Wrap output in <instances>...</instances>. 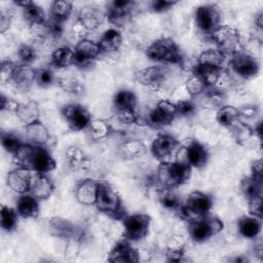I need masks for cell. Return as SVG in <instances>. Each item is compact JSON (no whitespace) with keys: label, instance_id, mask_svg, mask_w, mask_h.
<instances>
[{"label":"cell","instance_id":"6da1fadb","mask_svg":"<svg viewBox=\"0 0 263 263\" xmlns=\"http://www.w3.org/2000/svg\"><path fill=\"white\" fill-rule=\"evenodd\" d=\"M12 156L18 166L26 167L37 173L47 174L53 171L57 166V162L49 151L40 145L25 143Z\"/></svg>","mask_w":263,"mask_h":263},{"label":"cell","instance_id":"7a4b0ae2","mask_svg":"<svg viewBox=\"0 0 263 263\" xmlns=\"http://www.w3.org/2000/svg\"><path fill=\"white\" fill-rule=\"evenodd\" d=\"M191 172L192 166L187 161H161L156 171V182L160 189H175L189 181Z\"/></svg>","mask_w":263,"mask_h":263},{"label":"cell","instance_id":"3957f363","mask_svg":"<svg viewBox=\"0 0 263 263\" xmlns=\"http://www.w3.org/2000/svg\"><path fill=\"white\" fill-rule=\"evenodd\" d=\"M95 206L99 212L115 220H122L126 215L120 195L108 182H98Z\"/></svg>","mask_w":263,"mask_h":263},{"label":"cell","instance_id":"277c9868","mask_svg":"<svg viewBox=\"0 0 263 263\" xmlns=\"http://www.w3.org/2000/svg\"><path fill=\"white\" fill-rule=\"evenodd\" d=\"M146 57L154 62L182 65L183 55L178 44L170 37H162L153 41L146 49Z\"/></svg>","mask_w":263,"mask_h":263},{"label":"cell","instance_id":"5b68a950","mask_svg":"<svg viewBox=\"0 0 263 263\" xmlns=\"http://www.w3.org/2000/svg\"><path fill=\"white\" fill-rule=\"evenodd\" d=\"M224 228L222 220L206 214L203 216L191 218L188 224V233L195 242H202L220 233Z\"/></svg>","mask_w":263,"mask_h":263},{"label":"cell","instance_id":"8992f818","mask_svg":"<svg viewBox=\"0 0 263 263\" xmlns=\"http://www.w3.org/2000/svg\"><path fill=\"white\" fill-rule=\"evenodd\" d=\"M211 36L217 45V49H219L226 57H231L234 53L242 50L241 36L239 31L234 27L220 25Z\"/></svg>","mask_w":263,"mask_h":263},{"label":"cell","instance_id":"52a82bcc","mask_svg":"<svg viewBox=\"0 0 263 263\" xmlns=\"http://www.w3.org/2000/svg\"><path fill=\"white\" fill-rule=\"evenodd\" d=\"M121 221L123 225L122 236L129 241L142 240L149 233L151 217L147 214L125 215Z\"/></svg>","mask_w":263,"mask_h":263},{"label":"cell","instance_id":"ba28073f","mask_svg":"<svg viewBox=\"0 0 263 263\" xmlns=\"http://www.w3.org/2000/svg\"><path fill=\"white\" fill-rule=\"evenodd\" d=\"M213 206V198L209 194L201 191L191 192L185 202L179 210V214L182 218H195L203 216L210 213Z\"/></svg>","mask_w":263,"mask_h":263},{"label":"cell","instance_id":"9c48e42d","mask_svg":"<svg viewBox=\"0 0 263 263\" xmlns=\"http://www.w3.org/2000/svg\"><path fill=\"white\" fill-rule=\"evenodd\" d=\"M230 69L242 79H252L259 74L260 64L255 55L243 49L231 55Z\"/></svg>","mask_w":263,"mask_h":263},{"label":"cell","instance_id":"30bf717a","mask_svg":"<svg viewBox=\"0 0 263 263\" xmlns=\"http://www.w3.org/2000/svg\"><path fill=\"white\" fill-rule=\"evenodd\" d=\"M138 83L152 89L163 88L170 79V71L163 66H151L141 69L135 73Z\"/></svg>","mask_w":263,"mask_h":263},{"label":"cell","instance_id":"8fae6325","mask_svg":"<svg viewBox=\"0 0 263 263\" xmlns=\"http://www.w3.org/2000/svg\"><path fill=\"white\" fill-rule=\"evenodd\" d=\"M176 116V104L167 100H161L149 112L146 122L152 128H161L170 125Z\"/></svg>","mask_w":263,"mask_h":263},{"label":"cell","instance_id":"7c38bea8","mask_svg":"<svg viewBox=\"0 0 263 263\" xmlns=\"http://www.w3.org/2000/svg\"><path fill=\"white\" fill-rule=\"evenodd\" d=\"M194 17L198 30L205 35H212L220 26V11L214 4H204L198 6L195 10Z\"/></svg>","mask_w":263,"mask_h":263},{"label":"cell","instance_id":"4fadbf2b","mask_svg":"<svg viewBox=\"0 0 263 263\" xmlns=\"http://www.w3.org/2000/svg\"><path fill=\"white\" fill-rule=\"evenodd\" d=\"M180 141L170 134H158L150 147L152 155L161 161H170L171 157L174 156L180 149Z\"/></svg>","mask_w":263,"mask_h":263},{"label":"cell","instance_id":"5bb4252c","mask_svg":"<svg viewBox=\"0 0 263 263\" xmlns=\"http://www.w3.org/2000/svg\"><path fill=\"white\" fill-rule=\"evenodd\" d=\"M135 6V1L113 0L107 4L106 17L110 24L116 27L124 26L132 18Z\"/></svg>","mask_w":263,"mask_h":263},{"label":"cell","instance_id":"9a60e30c","mask_svg":"<svg viewBox=\"0 0 263 263\" xmlns=\"http://www.w3.org/2000/svg\"><path fill=\"white\" fill-rule=\"evenodd\" d=\"M62 115L68 126L74 132L87 129L92 121L88 110L79 104L65 105L62 108Z\"/></svg>","mask_w":263,"mask_h":263},{"label":"cell","instance_id":"2e32d148","mask_svg":"<svg viewBox=\"0 0 263 263\" xmlns=\"http://www.w3.org/2000/svg\"><path fill=\"white\" fill-rule=\"evenodd\" d=\"M73 65L78 68L90 66L100 55L101 50L97 42L83 38L73 48Z\"/></svg>","mask_w":263,"mask_h":263},{"label":"cell","instance_id":"e0dca14e","mask_svg":"<svg viewBox=\"0 0 263 263\" xmlns=\"http://www.w3.org/2000/svg\"><path fill=\"white\" fill-rule=\"evenodd\" d=\"M36 173L37 172L29 168L18 166L8 173L7 185L11 190L18 194L30 193Z\"/></svg>","mask_w":263,"mask_h":263},{"label":"cell","instance_id":"ac0fdd59","mask_svg":"<svg viewBox=\"0 0 263 263\" xmlns=\"http://www.w3.org/2000/svg\"><path fill=\"white\" fill-rule=\"evenodd\" d=\"M106 17V12L97 4H87L80 8L77 24L85 31L97 29Z\"/></svg>","mask_w":263,"mask_h":263},{"label":"cell","instance_id":"d6986e66","mask_svg":"<svg viewBox=\"0 0 263 263\" xmlns=\"http://www.w3.org/2000/svg\"><path fill=\"white\" fill-rule=\"evenodd\" d=\"M48 230L51 235L68 240L81 238V231L72 222L62 217H52L48 221Z\"/></svg>","mask_w":263,"mask_h":263},{"label":"cell","instance_id":"ffe728a7","mask_svg":"<svg viewBox=\"0 0 263 263\" xmlns=\"http://www.w3.org/2000/svg\"><path fill=\"white\" fill-rule=\"evenodd\" d=\"M35 78L36 70L33 67L25 64H16L12 71L9 82L18 90L28 91L35 82Z\"/></svg>","mask_w":263,"mask_h":263},{"label":"cell","instance_id":"44dd1931","mask_svg":"<svg viewBox=\"0 0 263 263\" xmlns=\"http://www.w3.org/2000/svg\"><path fill=\"white\" fill-rule=\"evenodd\" d=\"M107 260L110 262H139L140 254L130 245L129 240L123 238L114 245Z\"/></svg>","mask_w":263,"mask_h":263},{"label":"cell","instance_id":"7402d4cb","mask_svg":"<svg viewBox=\"0 0 263 263\" xmlns=\"http://www.w3.org/2000/svg\"><path fill=\"white\" fill-rule=\"evenodd\" d=\"M14 3L22 8L23 16L30 26L38 28L46 23L44 10L35 2L29 0H20L14 1Z\"/></svg>","mask_w":263,"mask_h":263},{"label":"cell","instance_id":"603a6c76","mask_svg":"<svg viewBox=\"0 0 263 263\" xmlns=\"http://www.w3.org/2000/svg\"><path fill=\"white\" fill-rule=\"evenodd\" d=\"M192 74L199 77L206 87L216 86L222 78L223 67L196 63V65L193 67Z\"/></svg>","mask_w":263,"mask_h":263},{"label":"cell","instance_id":"cb8c5ba5","mask_svg":"<svg viewBox=\"0 0 263 263\" xmlns=\"http://www.w3.org/2000/svg\"><path fill=\"white\" fill-rule=\"evenodd\" d=\"M39 199L30 193L20 194L16 200V212L24 219H35L40 212Z\"/></svg>","mask_w":263,"mask_h":263},{"label":"cell","instance_id":"d4e9b609","mask_svg":"<svg viewBox=\"0 0 263 263\" xmlns=\"http://www.w3.org/2000/svg\"><path fill=\"white\" fill-rule=\"evenodd\" d=\"M98 182L91 179L81 180L75 188V197L82 205H95Z\"/></svg>","mask_w":263,"mask_h":263},{"label":"cell","instance_id":"484cf974","mask_svg":"<svg viewBox=\"0 0 263 263\" xmlns=\"http://www.w3.org/2000/svg\"><path fill=\"white\" fill-rule=\"evenodd\" d=\"M209 159L208 149L198 141H192L186 148V161L196 168L203 167Z\"/></svg>","mask_w":263,"mask_h":263},{"label":"cell","instance_id":"4316f807","mask_svg":"<svg viewBox=\"0 0 263 263\" xmlns=\"http://www.w3.org/2000/svg\"><path fill=\"white\" fill-rule=\"evenodd\" d=\"M54 191L53 182L46 176V174L36 173L30 194L37 197L39 200L47 199Z\"/></svg>","mask_w":263,"mask_h":263},{"label":"cell","instance_id":"83f0119b","mask_svg":"<svg viewBox=\"0 0 263 263\" xmlns=\"http://www.w3.org/2000/svg\"><path fill=\"white\" fill-rule=\"evenodd\" d=\"M24 129L25 137L29 141V144L43 146L50 138L47 128L40 120L25 125Z\"/></svg>","mask_w":263,"mask_h":263},{"label":"cell","instance_id":"f1b7e54d","mask_svg":"<svg viewBox=\"0 0 263 263\" xmlns=\"http://www.w3.org/2000/svg\"><path fill=\"white\" fill-rule=\"evenodd\" d=\"M14 113L18 120L23 122L24 125H27L39 120L40 109L37 102L29 101L26 103H17Z\"/></svg>","mask_w":263,"mask_h":263},{"label":"cell","instance_id":"f546056e","mask_svg":"<svg viewBox=\"0 0 263 263\" xmlns=\"http://www.w3.org/2000/svg\"><path fill=\"white\" fill-rule=\"evenodd\" d=\"M97 43L101 52H114L118 50L122 44V35L116 29H109L103 33Z\"/></svg>","mask_w":263,"mask_h":263},{"label":"cell","instance_id":"4dcf8cb0","mask_svg":"<svg viewBox=\"0 0 263 263\" xmlns=\"http://www.w3.org/2000/svg\"><path fill=\"white\" fill-rule=\"evenodd\" d=\"M261 228V219L252 215L245 216L237 221V229L240 235L243 236L245 238H256L260 234Z\"/></svg>","mask_w":263,"mask_h":263},{"label":"cell","instance_id":"1f68e13d","mask_svg":"<svg viewBox=\"0 0 263 263\" xmlns=\"http://www.w3.org/2000/svg\"><path fill=\"white\" fill-rule=\"evenodd\" d=\"M262 189L263 180H259L253 176L246 177L240 182V191L248 201L262 197Z\"/></svg>","mask_w":263,"mask_h":263},{"label":"cell","instance_id":"d6a6232c","mask_svg":"<svg viewBox=\"0 0 263 263\" xmlns=\"http://www.w3.org/2000/svg\"><path fill=\"white\" fill-rule=\"evenodd\" d=\"M240 119L239 109L230 105H223L216 113L217 122L224 127H232Z\"/></svg>","mask_w":263,"mask_h":263},{"label":"cell","instance_id":"836d02e7","mask_svg":"<svg viewBox=\"0 0 263 263\" xmlns=\"http://www.w3.org/2000/svg\"><path fill=\"white\" fill-rule=\"evenodd\" d=\"M137 103V96L135 95V92L128 89L118 90L113 98V106L116 111L125 109H136Z\"/></svg>","mask_w":263,"mask_h":263},{"label":"cell","instance_id":"e575fe53","mask_svg":"<svg viewBox=\"0 0 263 263\" xmlns=\"http://www.w3.org/2000/svg\"><path fill=\"white\" fill-rule=\"evenodd\" d=\"M74 51L69 46H61L53 50L50 54V63L55 68H66L73 65Z\"/></svg>","mask_w":263,"mask_h":263},{"label":"cell","instance_id":"d590c367","mask_svg":"<svg viewBox=\"0 0 263 263\" xmlns=\"http://www.w3.org/2000/svg\"><path fill=\"white\" fill-rule=\"evenodd\" d=\"M73 10V3L68 0H55L50 5L51 18L61 23L68 20Z\"/></svg>","mask_w":263,"mask_h":263},{"label":"cell","instance_id":"8d00e7d4","mask_svg":"<svg viewBox=\"0 0 263 263\" xmlns=\"http://www.w3.org/2000/svg\"><path fill=\"white\" fill-rule=\"evenodd\" d=\"M158 199L160 204L167 210H174L179 212V210L183 204L181 198L173 189H167V188L160 189L158 194Z\"/></svg>","mask_w":263,"mask_h":263},{"label":"cell","instance_id":"74e56055","mask_svg":"<svg viewBox=\"0 0 263 263\" xmlns=\"http://www.w3.org/2000/svg\"><path fill=\"white\" fill-rule=\"evenodd\" d=\"M120 154L126 159H134L141 157L146 153L145 145L138 140H130L123 143L119 148Z\"/></svg>","mask_w":263,"mask_h":263},{"label":"cell","instance_id":"f35d334b","mask_svg":"<svg viewBox=\"0 0 263 263\" xmlns=\"http://www.w3.org/2000/svg\"><path fill=\"white\" fill-rule=\"evenodd\" d=\"M0 215H1V219H0L1 228L7 232L13 231L17 226V221L20 217L16 210H13L6 205H2Z\"/></svg>","mask_w":263,"mask_h":263},{"label":"cell","instance_id":"ab89813d","mask_svg":"<svg viewBox=\"0 0 263 263\" xmlns=\"http://www.w3.org/2000/svg\"><path fill=\"white\" fill-rule=\"evenodd\" d=\"M66 154L70 166L74 170H83L89 165L88 158L85 156L83 151L77 147H71Z\"/></svg>","mask_w":263,"mask_h":263},{"label":"cell","instance_id":"60d3db41","mask_svg":"<svg viewBox=\"0 0 263 263\" xmlns=\"http://www.w3.org/2000/svg\"><path fill=\"white\" fill-rule=\"evenodd\" d=\"M24 144L25 143L22 141V139L15 134L10 132L1 133V145L3 149L10 154L14 155Z\"/></svg>","mask_w":263,"mask_h":263},{"label":"cell","instance_id":"b9f144b4","mask_svg":"<svg viewBox=\"0 0 263 263\" xmlns=\"http://www.w3.org/2000/svg\"><path fill=\"white\" fill-rule=\"evenodd\" d=\"M201 95H204L208 105L211 107H217L218 109L224 105V101L226 99L224 90L217 85L206 87Z\"/></svg>","mask_w":263,"mask_h":263},{"label":"cell","instance_id":"7bdbcfd3","mask_svg":"<svg viewBox=\"0 0 263 263\" xmlns=\"http://www.w3.org/2000/svg\"><path fill=\"white\" fill-rule=\"evenodd\" d=\"M225 58H226V55L223 54L219 49L209 48L199 54V57L197 59V63L210 64V65L223 67Z\"/></svg>","mask_w":263,"mask_h":263},{"label":"cell","instance_id":"ee69618b","mask_svg":"<svg viewBox=\"0 0 263 263\" xmlns=\"http://www.w3.org/2000/svg\"><path fill=\"white\" fill-rule=\"evenodd\" d=\"M229 129L232 130L234 139L240 145H245L254 135V129L247 123L242 122L240 119Z\"/></svg>","mask_w":263,"mask_h":263},{"label":"cell","instance_id":"f6af8a7d","mask_svg":"<svg viewBox=\"0 0 263 263\" xmlns=\"http://www.w3.org/2000/svg\"><path fill=\"white\" fill-rule=\"evenodd\" d=\"M42 29V37H46L52 40H58L61 38V36L63 35V31H64V27H63V23L54 21L52 18H50V21L46 22L44 25L41 26Z\"/></svg>","mask_w":263,"mask_h":263},{"label":"cell","instance_id":"bcb514c9","mask_svg":"<svg viewBox=\"0 0 263 263\" xmlns=\"http://www.w3.org/2000/svg\"><path fill=\"white\" fill-rule=\"evenodd\" d=\"M87 130L90 138H92L93 140H101L108 136V134L110 133V126L104 120H93L90 122Z\"/></svg>","mask_w":263,"mask_h":263},{"label":"cell","instance_id":"7dc6e473","mask_svg":"<svg viewBox=\"0 0 263 263\" xmlns=\"http://www.w3.org/2000/svg\"><path fill=\"white\" fill-rule=\"evenodd\" d=\"M59 85L67 92L81 96L84 92V87L83 85L73 77H61L58 80Z\"/></svg>","mask_w":263,"mask_h":263},{"label":"cell","instance_id":"c3c4849f","mask_svg":"<svg viewBox=\"0 0 263 263\" xmlns=\"http://www.w3.org/2000/svg\"><path fill=\"white\" fill-rule=\"evenodd\" d=\"M17 58L22 62V64L30 65L33 63L37 58L36 49L30 44H21L16 50Z\"/></svg>","mask_w":263,"mask_h":263},{"label":"cell","instance_id":"681fc988","mask_svg":"<svg viewBox=\"0 0 263 263\" xmlns=\"http://www.w3.org/2000/svg\"><path fill=\"white\" fill-rule=\"evenodd\" d=\"M185 86L187 91L192 96H200L204 89L206 88V85L201 81V79L199 77H197L196 75L192 74L187 81L185 82Z\"/></svg>","mask_w":263,"mask_h":263},{"label":"cell","instance_id":"f907efd6","mask_svg":"<svg viewBox=\"0 0 263 263\" xmlns=\"http://www.w3.org/2000/svg\"><path fill=\"white\" fill-rule=\"evenodd\" d=\"M54 81V74L53 72L48 68H42L39 70H36V78L35 82L40 87H48L50 86Z\"/></svg>","mask_w":263,"mask_h":263},{"label":"cell","instance_id":"816d5d0a","mask_svg":"<svg viewBox=\"0 0 263 263\" xmlns=\"http://www.w3.org/2000/svg\"><path fill=\"white\" fill-rule=\"evenodd\" d=\"M176 112L177 116H191L195 112V105L190 101H179L178 103H176Z\"/></svg>","mask_w":263,"mask_h":263},{"label":"cell","instance_id":"f5cc1de1","mask_svg":"<svg viewBox=\"0 0 263 263\" xmlns=\"http://www.w3.org/2000/svg\"><path fill=\"white\" fill-rule=\"evenodd\" d=\"M116 112L118 120L123 124H134L139 120L136 109H125Z\"/></svg>","mask_w":263,"mask_h":263},{"label":"cell","instance_id":"db71d44e","mask_svg":"<svg viewBox=\"0 0 263 263\" xmlns=\"http://www.w3.org/2000/svg\"><path fill=\"white\" fill-rule=\"evenodd\" d=\"M16 66L15 63L11 61H2L0 65V80L2 84L10 81V77L14 67Z\"/></svg>","mask_w":263,"mask_h":263},{"label":"cell","instance_id":"11a10c76","mask_svg":"<svg viewBox=\"0 0 263 263\" xmlns=\"http://www.w3.org/2000/svg\"><path fill=\"white\" fill-rule=\"evenodd\" d=\"M164 255L166 257V260L168 262H183L185 261V252L182 248H175V247H168Z\"/></svg>","mask_w":263,"mask_h":263},{"label":"cell","instance_id":"9f6ffc18","mask_svg":"<svg viewBox=\"0 0 263 263\" xmlns=\"http://www.w3.org/2000/svg\"><path fill=\"white\" fill-rule=\"evenodd\" d=\"M178 2L172 0H154L151 2V9L154 12L160 13L170 10L173 8Z\"/></svg>","mask_w":263,"mask_h":263},{"label":"cell","instance_id":"6f0895ef","mask_svg":"<svg viewBox=\"0 0 263 263\" xmlns=\"http://www.w3.org/2000/svg\"><path fill=\"white\" fill-rule=\"evenodd\" d=\"M249 202V213L252 216L262 219V197L255 198Z\"/></svg>","mask_w":263,"mask_h":263},{"label":"cell","instance_id":"680465c9","mask_svg":"<svg viewBox=\"0 0 263 263\" xmlns=\"http://www.w3.org/2000/svg\"><path fill=\"white\" fill-rule=\"evenodd\" d=\"M11 18H12V13L10 12V10H5V9H1L0 11V32L4 33L10 26L11 23Z\"/></svg>","mask_w":263,"mask_h":263},{"label":"cell","instance_id":"91938a15","mask_svg":"<svg viewBox=\"0 0 263 263\" xmlns=\"http://www.w3.org/2000/svg\"><path fill=\"white\" fill-rule=\"evenodd\" d=\"M17 103L12 101L11 99L5 97L4 95H1L0 97V108L2 111L7 110V111H14Z\"/></svg>","mask_w":263,"mask_h":263},{"label":"cell","instance_id":"94428289","mask_svg":"<svg viewBox=\"0 0 263 263\" xmlns=\"http://www.w3.org/2000/svg\"><path fill=\"white\" fill-rule=\"evenodd\" d=\"M252 174L251 176L259 179V180H263V171H262V159H258L255 160L252 164Z\"/></svg>","mask_w":263,"mask_h":263},{"label":"cell","instance_id":"6125c7cd","mask_svg":"<svg viewBox=\"0 0 263 263\" xmlns=\"http://www.w3.org/2000/svg\"><path fill=\"white\" fill-rule=\"evenodd\" d=\"M255 23H256L257 27H258L260 30L263 28V13H262V11H260L259 14L257 15V17H256V20H255Z\"/></svg>","mask_w":263,"mask_h":263}]
</instances>
